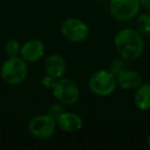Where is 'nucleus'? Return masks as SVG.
Instances as JSON below:
<instances>
[{
	"label": "nucleus",
	"mask_w": 150,
	"mask_h": 150,
	"mask_svg": "<svg viewBox=\"0 0 150 150\" xmlns=\"http://www.w3.org/2000/svg\"><path fill=\"white\" fill-rule=\"evenodd\" d=\"M116 52L125 61H135L144 50L143 35L138 30L132 28L122 29L114 38Z\"/></svg>",
	"instance_id": "nucleus-1"
},
{
	"label": "nucleus",
	"mask_w": 150,
	"mask_h": 150,
	"mask_svg": "<svg viewBox=\"0 0 150 150\" xmlns=\"http://www.w3.org/2000/svg\"><path fill=\"white\" fill-rule=\"evenodd\" d=\"M0 74L3 81L9 86L22 83L28 75L27 62L19 56L7 58L1 66Z\"/></svg>",
	"instance_id": "nucleus-2"
},
{
	"label": "nucleus",
	"mask_w": 150,
	"mask_h": 150,
	"mask_svg": "<svg viewBox=\"0 0 150 150\" xmlns=\"http://www.w3.org/2000/svg\"><path fill=\"white\" fill-rule=\"evenodd\" d=\"M116 86V76L110 70H98L88 78V88L91 92L99 97L112 95Z\"/></svg>",
	"instance_id": "nucleus-3"
},
{
	"label": "nucleus",
	"mask_w": 150,
	"mask_h": 150,
	"mask_svg": "<svg viewBox=\"0 0 150 150\" xmlns=\"http://www.w3.org/2000/svg\"><path fill=\"white\" fill-rule=\"evenodd\" d=\"M57 129V120L50 114H39L32 117L28 123V129L33 137L46 140L52 137Z\"/></svg>",
	"instance_id": "nucleus-4"
},
{
	"label": "nucleus",
	"mask_w": 150,
	"mask_h": 150,
	"mask_svg": "<svg viewBox=\"0 0 150 150\" xmlns=\"http://www.w3.org/2000/svg\"><path fill=\"white\" fill-rule=\"evenodd\" d=\"M54 97L64 105H74L79 100V88L72 79L61 77L52 88Z\"/></svg>",
	"instance_id": "nucleus-5"
},
{
	"label": "nucleus",
	"mask_w": 150,
	"mask_h": 150,
	"mask_svg": "<svg viewBox=\"0 0 150 150\" xmlns=\"http://www.w3.org/2000/svg\"><path fill=\"white\" fill-rule=\"evenodd\" d=\"M139 0H110L109 8L111 15L119 22H129L136 18L139 13Z\"/></svg>",
	"instance_id": "nucleus-6"
},
{
	"label": "nucleus",
	"mask_w": 150,
	"mask_h": 150,
	"mask_svg": "<svg viewBox=\"0 0 150 150\" xmlns=\"http://www.w3.org/2000/svg\"><path fill=\"white\" fill-rule=\"evenodd\" d=\"M61 32L68 41L79 43L88 37L90 29L83 21L76 18H70L62 23Z\"/></svg>",
	"instance_id": "nucleus-7"
},
{
	"label": "nucleus",
	"mask_w": 150,
	"mask_h": 150,
	"mask_svg": "<svg viewBox=\"0 0 150 150\" xmlns=\"http://www.w3.org/2000/svg\"><path fill=\"white\" fill-rule=\"evenodd\" d=\"M45 46L39 39H30L21 46V58L27 63H36L43 57Z\"/></svg>",
	"instance_id": "nucleus-8"
},
{
	"label": "nucleus",
	"mask_w": 150,
	"mask_h": 150,
	"mask_svg": "<svg viewBox=\"0 0 150 150\" xmlns=\"http://www.w3.org/2000/svg\"><path fill=\"white\" fill-rule=\"evenodd\" d=\"M67 70V65L66 61L64 60L62 56L60 54H50V57H47L44 62V71H45L46 75H50L52 77L59 78L63 77L66 73Z\"/></svg>",
	"instance_id": "nucleus-9"
},
{
	"label": "nucleus",
	"mask_w": 150,
	"mask_h": 150,
	"mask_svg": "<svg viewBox=\"0 0 150 150\" xmlns=\"http://www.w3.org/2000/svg\"><path fill=\"white\" fill-rule=\"evenodd\" d=\"M57 127L64 132L74 133L82 127V119L77 113L63 112L57 118Z\"/></svg>",
	"instance_id": "nucleus-10"
},
{
	"label": "nucleus",
	"mask_w": 150,
	"mask_h": 150,
	"mask_svg": "<svg viewBox=\"0 0 150 150\" xmlns=\"http://www.w3.org/2000/svg\"><path fill=\"white\" fill-rule=\"evenodd\" d=\"M116 81L117 86L123 90H133L137 88L142 83V77L137 71L125 69L116 75Z\"/></svg>",
	"instance_id": "nucleus-11"
},
{
	"label": "nucleus",
	"mask_w": 150,
	"mask_h": 150,
	"mask_svg": "<svg viewBox=\"0 0 150 150\" xmlns=\"http://www.w3.org/2000/svg\"><path fill=\"white\" fill-rule=\"evenodd\" d=\"M134 102L141 111L150 110V82L138 86L134 95Z\"/></svg>",
	"instance_id": "nucleus-12"
},
{
	"label": "nucleus",
	"mask_w": 150,
	"mask_h": 150,
	"mask_svg": "<svg viewBox=\"0 0 150 150\" xmlns=\"http://www.w3.org/2000/svg\"><path fill=\"white\" fill-rule=\"evenodd\" d=\"M137 30L143 36H150V15L142 13L137 18Z\"/></svg>",
	"instance_id": "nucleus-13"
},
{
	"label": "nucleus",
	"mask_w": 150,
	"mask_h": 150,
	"mask_svg": "<svg viewBox=\"0 0 150 150\" xmlns=\"http://www.w3.org/2000/svg\"><path fill=\"white\" fill-rule=\"evenodd\" d=\"M21 52V45L20 42L16 39H9L4 44V52L7 58L11 57H18Z\"/></svg>",
	"instance_id": "nucleus-14"
},
{
	"label": "nucleus",
	"mask_w": 150,
	"mask_h": 150,
	"mask_svg": "<svg viewBox=\"0 0 150 150\" xmlns=\"http://www.w3.org/2000/svg\"><path fill=\"white\" fill-rule=\"evenodd\" d=\"M127 69V62L125 59H122L120 57V59H114L112 62L110 63L109 66V70L116 76L117 74H119L120 72H122L123 70Z\"/></svg>",
	"instance_id": "nucleus-15"
},
{
	"label": "nucleus",
	"mask_w": 150,
	"mask_h": 150,
	"mask_svg": "<svg viewBox=\"0 0 150 150\" xmlns=\"http://www.w3.org/2000/svg\"><path fill=\"white\" fill-rule=\"evenodd\" d=\"M57 78L52 77V76H50V75H45L43 78L41 79V84L42 86H44L45 88H48V90H52L54 86H56L57 82Z\"/></svg>",
	"instance_id": "nucleus-16"
},
{
	"label": "nucleus",
	"mask_w": 150,
	"mask_h": 150,
	"mask_svg": "<svg viewBox=\"0 0 150 150\" xmlns=\"http://www.w3.org/2000/svg\"><path fill=\"white\" fill-rule=\"evenodd\" d=\"M63 113V108L61 105L59 104H52L50 105V107L48 108V111H47V114H50V116H52L54 118H58L61 114Z\"/></svg>",
	"instance_id": "nucleus-17"
},
{
	"label": "nucleus",
	"mask_w": 150,
	"mask_h": 150,
	"mask_svg": "<svg viewBox=\"0 0 150 150\" xmlns=\"http://www.w3.org/2000/svg\"><path fill=\"white\" fill-rule=\"evenodd\" d=\"M141 6H143L144 8L150 11V0H139Z\"/></svg>",
	"instance_id": "nucleus-18"
},
{
	"label": "nucleus",
	"mask_w": 150,
	"mask_h": 150,
	"mask_svg": "<svg viewBox=\"0 0 150 150\" xmlns=\"http://www.w3.org/2000/svg\"><path fill=\"white\" fill-rule=\"evenodd\" d=\"M147 145H148V147L150 148V135L148 136V138H147Z\"/></svg>",
	"instance_id": "nucleus-19"
}]
</instances>
